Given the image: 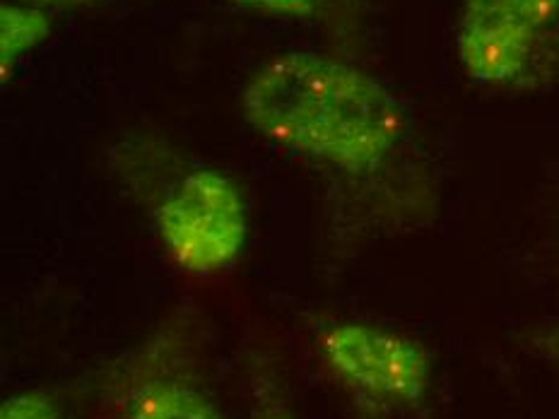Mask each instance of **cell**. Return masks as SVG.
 <instances>
[{"mask_svg": "<svg viewBox=\"0 0 559 419\" xmlns=\"http://www.w3.org/2000/svg\"><path fill=\"white\" fill-rule=\"evenodd\" d=\"M249 123L275 145L347 173H371L405 137L393 92L357 65L293 51L261 65L241 92Z\"/></svg>", "mask_w": 559, "mask_h": 419, "instance_id": "cell-1", "label": "cell"}, {"mask_svg": "<svg viewBox=\"0 0 559 419\" xmlns=\"http://www.w3.org/2000/svg\"><path fill=\"white\" fill-rule=\"evenodd\" d=\"M557 44L559 0H461L456 53L475 83L528 85Z\"/></svg>", "mask_w": 559, "mask_h": 419, "instance_id": "cell-2", "label": "cell"}, {"mask_svg": "<svg viewBox=\"0 0 559 419\" xmlns=\"http://www.w3.org/2000/svg\"><path fill=\"white\" fill-rule=\"evenodd\" d=\"M157 231L181 271L215 275L235 263L247 243V203L225 173L195 169L159 205Z\"/></svg>", "mask_w": 559, "mask_h": 419, "instance_id": "cell-3", "label": "cell"}, {"mask_svg": "<svg viewBox=\"0 0 559 419\" xmlns=\"http://www.w3.org/2000/svg\"><path fill=\"white\" fill-rule=\"evenodd\" d=\"M321 355L345 388L379 407L417 405L432 379L423 345L371 323L335 325L321 337Z\"/></svg>", "mask_w": 559, "mask_h": 419, "instance_id": "cell-4", "label": "cell"}, {"mask_svg": "<svg viewBox=\"0 0 559 419\" xmlns=\"http://www.w3.org/2000/svg\"><path fill=\"white\" fill-rule=\"evenodd\" d=\"M128 419H225L217 405L186 383H155L133 395Z\"/></svg>", "mask_w": 559, "mask_h": 419, "instance_id": "cell-5", "label": "cell"}, {"mask_svg": "<svg viewBox=\"0 0 559 419\" xmlns=\"http://www.w3.org/2000/svg\"><path fill=\"white\" fill-rule=\"evenodd\" d=\"M49 37L51 20L44 10L8 3L0 8V70H3V83H8L20 58Z\"/></svg>", "mask_w": 559, "mask_h": 419, "instance_id": "cell-6", "label": "cell"}, {"mask_svg": "<svg viewBox=\"0 0 559 419\" xmlns=\"http://www.w3.org/2000/svg\"><path fill=\"white\" fill-rule=\"evenodd\" d=\"M0 419H61L58 405L39 391L20 393L0 407Z\"/></svg>", "mask_w": 559, "mask_h": 419, "instance_id": "cell-7", "label": "cell"}, {"mask_svg": "<svg viewBox=\"0 0 559 419\" xmlns=\"http://www.w3.org/2000/svg\"><path fill=\"white\" fill-rule=\"evenodd\" d=\"M239 3L263 10V13L289 17H309L317 10V0H239Z\"/></svg>", "mask_w": 559, "mask_h": 419, "instance_id": "cell-8", "label": "cell"}, {"mask_svg": "<svg viewBox=\"0 0 559 419\" xmlns=\"http://www.w3.org/2000/svg\"><path fill=\"white\" fill-rule=\"evenodd\" d=\"M22 3L39 8V10H66V8L90 5V3H95V0H22Z\"/></svg>", "mask_w": 559, "mask_h": 419, "instance_id": "cell-9", "label": "cell"}]
</instances>
